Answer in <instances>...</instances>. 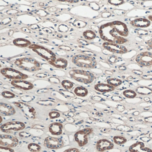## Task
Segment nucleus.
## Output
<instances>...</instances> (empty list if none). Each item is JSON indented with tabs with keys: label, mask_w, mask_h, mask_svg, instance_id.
Returning <instances> with one entry per match:
<instances>
[{
	"label": "nucleus",
	"mask_w": 152,
	"mask_h": 152,
	"mask_svg": "<svg viewBox=\"0 0 152 152\" xmlns=\"http://www.w3.org/2000/svg\"><path fill=\"white\" fill-rule=\"evenodd\" d=\"M99 34L101 39L104 41L123 44L128 42L126 38L129 35V31L126 24L115 21L101 26Z\"/></svg>",
	"instance_id": "obj_1"
},
{
	"label": "nucleus",
	"mask_w": 152,
	"mask_h": 152,
	"mask_svg": "<svg viewBox=\"0 0 152 152\" xmlns=\"http://www.w3.org/2000/svg\"><path fill=\"white\" fill-rule=\"evenodd\" d=\"M71 78L84 84H90L95 79L94 74L89 71L80 69H74L69 72Z\"/></svg>",
	"instance_id": "obj_2"
},
{
	"label": "nucleus",
	"mask_w": 152,
	"mask_h": 152,
	"mask_svg": "<svg viewBox=\"0 0 152 152\" xmlns=\"http://www.w3.org/2000/svg\"><path fill=\"white\" fill-rule=\"evenodd\" d=\"M17 66L20 69L29 72H34L41 69L39 63L31 58H23L15 62Z\"/></svg>",
	"instance_id": "obj_3"
},
{
	"label": "nucleus",
	"mask_w": 152,
	"mask_h": 152,
	"mask_svg": "<svg viewBox=\"0 0 152 152\" xmlns=\"http://www.w3.org/2000/svg\"><path fill=\"white\" fill-rule=\"evenodd\" d=\"M74 64L81 68L92 69L97 65L96 60L91 57L83 55H78L72 58Z\"/></svg>",
	"instance_id": "obj_4"
},
{
	"label": "nucleus",
	"mask_w": 152,
	"mask_h": 152,
	"mask_svg": "<svg viewBox=\"0 0 152 152\" xmlns=\"http://www.w3.org/2000/svg\"><path fill=\"white\" fill-rule=\"evenodd\" d=\"M29 48L32 49L40 56L48 61L49 63L53 62L56 59V57L55 53L45 47L34 44L31 45Z\"/></svg>",
	"instance_id": "obj_5"
},
{
	"label": "nucleus",
	"mask_w": 152,
	"mask_h": 152,
	"mask_svg": "<svg viewBox=\"0 0 152 152\" xmlns=\"http://www.w3.org/2000/svg\"><path fill=\"white\" fill-rule=\"evenodd\" d=\"M93 132V129L86 128L78 131L74 135V139L80 147L86 145L88 142V137Z\"/></svg>",
	"instance_id": "obj_6"
},
{
	"label": "nucleus",
	"mask_w": 152,
	"mask_h": 152,
	"mask_svg": "<svg viewBox=\"0 0 152 152\" xmlns=\"http://www.w3.org/2000/svg\"><path fill=\"white\" fill-rule=\"evenodd\" d=\"M1 73L6 78L13 80H26L28 78L27 75L23 73L20 71L12 68L6 67L1 69Z\"/></svg>",
	"instance_id": "obj_7"
},
{
	"label": "nucleus",
	"mask_w": 152,
	"mask_h": 152,
	"mask_svg": "<svg viewBox=\"0 0 152 152\" xmlns=\"http://www.w3.org/2000/svg\"><path fill=\"white\" fill-rule=\"evenodd\" d=\"M26 128V124L21 121L8 122L3 124L0 127V129L2 132L10 133L12 132H18L23 130Z\"/></svg>",
	"instance_id": "obj_8"
},
{
	"label": "nucleus",
	"mask_w": 152,
	"mask_h": 152,
	"mask_svg": "<svg viewBox=\"0 0 152 152\" xmlns=\"http://www.w3.org/2000/svg\"><path fill=\"white\" fill-rule=\"evenodd\" d=\"M19 144V140L16 137L9 134H1L0 145L7 147H16Z\"/></svg>",
	"instance_id": "obj_9"
},
{
	"label": "nucleus",
	"mask_w": 152,
	"mask_h": 152,
	"mask_svg": "<svg viewBox=\"0 0 152 152\" xmlns=\"http://www.w3.org/2000/svg\"><path fill=\"white\" fill-rule=\"evenodd\" d=\"M64 144L62 139L52 137H48L44 140V145L51 149H58L62 148Z\"/></svg>",
	"instance_id": "obj_10"
},
{
	"label": "nucleus",
	"mask_w": 152,
	"mask_h": 152,
	"mask_svg": "<svg viewBox=\"0 0 152 152\" xmlns=\"http://www.w3.org/2000/svg\"><path fill=\"white\" fill-rule=\"evenodd\" d=\"M14 104L20 109L26 117L31 119L36 118V111L32 107L23 102H15Z\"/></svg>",
	"instance_id": "obj_11"
},
{
	"label": "nucleus",
	"mask_w": 152,
	"mask_h": 152,
	"mask_svg": "<svg viewBox=\"0 0 152 152\" xmlns=\"http://www.w3.org/2000/svg\"><path fill=\"white\" fill-rule=\"evenodd\" d=\"M136 62L142 66L147 67L152 65V53L145 51L140 53L136 58Z\"/></svg>",
	"instance_id": "obj_12"
},
{
	"label": "nucleus",
	"mask_w": 152,
	"mask_h": 152,
	"mask_svg": "<svg viewBox=\"0 0 152 152\" xmlns=\"http://www.w3.org/2000/svg\"><path fill=\"white\" fill-rule=\"evenodd\" d=\"M103 47L108 51L115 54H123L128 51L126 47L122 44L105 42L103 44Z\"/></svg>",
	"instance_id": "obj_13"
},
{
	"label": "nucleus",
	"mask_w": 152,
	"mask_h": 152,
	"mask_svg": "<svg viewBox=\"0 0 152 152\" xmlns=\"http://www.w3.org/2000/svg\"><path fill=\"white\" fill-rule=\"evenodd\" d=\"M11 84L15 88L25 91L31 90L34 88L32 83L24 80H12Z\"/></svg>",
	"instance_id": "obj_14"
},
{
	"label": "nucleus",
	"mask_w": 152,
	"mask_h": 152,
	"mask_svg": "<svg viewBox=\"0 0 152 152\" xmlns=\"http://www.w3.org/2000/svg\"><path fill=\"white\" fill-rule=\"evenodd\" d=\"M114 146L113 143L110 140L105 139H102L97 142L96 148L98 152H103L113 149Z\"/></svg>",
	"instance_id": "obj_15"
},
{
	"label": "nucleus",
	"mask_w": 152,
	"mask_h": 152,
	"mask_svg": "<svg viewBox=\"0 0 152 152\" xmlns=\"http://www.w3.org/2000/svg\"><path fill=\"white\" fill-rule=\"evenodd\" d=\"M16 113V110L14 107L9 104L1 102L0 103V114L1 116H10Z\"/></svg>",
	"instance_id": "obj_16"
},
{
	"label": "nucleus",
	"mask_w": 152,
	"mask_h": 152,
	"mask_svg": "<svg viewBox=\"0 0 152 152\" xmlns=\"http://www.w3.org/2000/svg\"><path fill=\"white\" fill-rule=\"evenodd\" d=\"M129 150L130 152H152V149L146 147L144 143L140 141L130 146Z\"/></svg>",
	"instance_id": "obj_17"
},
{
	"label": "nucleus",
	"mask_w": 152,
	"mask_h": 152,
	"mask_svg": "<svg viewBox=\"0 0 152 152\" xmlns=\"http://www.w3.org/2000/svg\"><path fill=\"white\" fill-rule=\"evenodd\" d=\"M130 23L133 27L145 28L150 26L151 22L147 18H139L132 20L131 21Z\"/></svg>",
	"instance_id": "obj_18"
},
{
	"label": "nucleus",
	"mask_w": 152,
	"mask_h": 152,
	"mask_svg": "<svg viewBox=\"0 0 152 152\" xmlns=\"http://www.w3.org/2000/svg\"><path fill=\"white\" fill-rule=\"evenodd\" d=\"M63 124L59 122H54L50 124L49 131L52 135L58 136L63 133Z\"/></svg>",
	"instance_id": "obj_19"
},
{
	"label": "nucleus",
	"mask_w": 152,
	"mask_h": 152,
	"mask_svg": "<svg viewBox=\"0 0 152 152\" xmlns=\"http://www.w3.org/2000/svg\"><path fill=\"white\" fill-rule=\"evenodd\" d=\"M94 88L96 91L101 93H107L114 91L115 88L108 83H100L96 84Z\"/></svg>",
	"instance_id": "obj_20"
},
{
	"label": "nucleus",
	"mask_w": 152,
	"mask_h": 152,
	"mask_svg": "<svg viewBox=\"0 0 152 152\" xmlns=\"http://www.w3.org/2000/svg\"><path fill=\"white\" fill-rule=\"evenodd\" d=\"M49 64L56 68H59V69H65L67 67L68 62L65 58H60L56 59L53 62H50Z\"/></svg>",
	"instance_id": "obj_21"
},
{
	"label": "nucleus",
	"mask_w": 152,
	"mask_h": 152,
	"mask_svg": "<svg viewBox=\"0 0 152 152\" xmlns=\"http://www.w3.org/2000/svg\"><path fill=\"white\" fill-rule=\"evenodd\" d=\"M74 92L78 96L84 97L88 94V91L84 87H77L74 89Z\"/></svg>",
	"instance_id": "obj_22"
},
{
	"label": "nucleus",
	"mask_w": 152,
	"mask_h": 152,
	"mask_svg": "<svg viewBox=\"0 0 152 152\" xmlns=\"http://www.w3.org/2000/svg\"><path fill=\"white\" fill-rule=\"evenodd\" d=\"M13 42L16 46L22 48H26L28 46H31V44L30 41L23 39H16L14 40Z\"/></svg>",
	"instance_id": "obj_23"
},
{
	"label": "nucleus",
	"mask_w": 152,
	"mask_h": 152,
	"mask_svg": "<svg viewBox=\"0 0 152 152\" xmlns=\"http://www.w3.org/2000/svg\"><path fill=\"white\" fill-rule=\"evenodd\" d=\"M136 91L139 94L142 95H150L152 93V90L146 87H139L136 89Z\"/></svg>",
	"instance_id": "obj_24"
},
{
	"label": "nucleus",
	"mask_w": 152,
	"mask_h": 152,
	"mask_svg": "<svg viewBox=\"0 0 152 152\" xmlns=\"http://www.w3.org/2000/svg\"><path fill=\"white\" fill-rule=\"evenodd\" d=\"M107 82L108 84L115 88L120 86L122 83L121 80L115 78H109L107 80Z\"/></svg>",
	"instance_id": "obj_25"
},
{
	"label": "nucleus",
	"mask_w": 152,
	"mask_h": 152,
	"mask_svg": "<svg viewBox=\"0 0 152 152\" xmlns=\"http://www.w3.org/2000/svg\"><path fill=\"white\" fill-rule=\"evenodd\" d=\"M27 148L31 152H39L41 150L42 148L39 145L36 143H30L27 146Z\"/></svg>",
	"instance_id": "obj_26"
},
{
	"label": "nucleus",
	"mask_w": 152,
	"mask_h": 152,
	"mask_svg": "<svg viewBox=\"0 0 152 152\" xmlns=\"http://www.w3.org/2000/svg\"><path fill=\"white\" fill-rule=\"evenodd\" d=\"M83 36L85 39L88 40H91L96 37V34L93 31L88 30L83 33Z\"/></svg>",
	"instance_id": "obj_27"
},
{
	"label": "nucleus",
	"mask_w": 152,
	"mask_h": 152,
	"mask_svg": "<svg viewBox=\"0 0 152 152\" xmlns=\"http://www.w3.org/2000/svg\"><path fill=\"white\" fill-rule=\"evenodd\" d=\"M113 139L114 143L118 145H123V144H125L127 141L126 138L121 136H115Z\"/></svg>",
	"instance_id": "obj_28"
},
{
	"label": "nucleus",
	"mask_w": 152,
	"mask_h": 152,
	"mask_svg": "<svg viewBox=\"0 0 152 152\" xmlns=\"http://www.w3.org/2000/svg\"><path fill=\"white\" fill-rule=\"evenodd\" d=\"M124 96L127 98L133 99L137 96V92L132 90H126L123 92Z\"/></svg>",
	"instance_id": "obj_29"
},
{
	"label": "nucleus",
	"mask_w": 152,
	"mask_h": 152,
	"mask_svg": "<svg viewBox=\"0 0 152 152\" xmlns=\"http://www.w3.org/2000/svg\"><path fill=\"white\" fill-rule=\"evenodd\" d=\"M61 85L63 86V88H64L65 89L67 90L71 89L73 87L74 84L73 83L70 81L67 80H64L61 82Z\"/></svg>",
	"instance_id": "obj_30"
},
{
	"label": "nucleus",
	"mask_w": 152,
	"mask_h": 152,
	"mask_svg": "<svg viewBox=\"0 0 152 152\" xmlns=\"http://www.w3.org/2000/svg\"><path fill=\"white\" fill-rule=\"evenodd\" d=\"M2 96L5 98L11 99L13 98L15 96V95L13 92L10 91H4L1 93Z\"/></svg>",
	"instance_id": "obj_31"
},
{
	"label": "nucleus",
	"mask_w": 152,
	"mask_h": 152,
	"mask_svg": "<svg viewBox=\"0 0 152 152\" xmlns=\"http://www.w3.org/2000/svg\"><path fill=\"white\" fill-rule=\"evenodd\" d=\"M60 114L57 111H52L49 113V116L50 119H56L60 117Z\"/></svg>",
	"instance_id": "obj_32"
},
{
	"label": "nucleus",
	"mask_w": 152,
	"mask_h": 152,
	"mask_svg": "<svg viewBox=\"0 0 152 152\" xmlns=\"http://www.w3.org/2000/svg\"><path fill=\"white\" fill-rule=\"evenodd\" d=\"M108 2L111 5H113V6H117L119 5H121L124 3V1H119V0H111V1H108Z\"/></svg>",
	"instance_id": "obj_33"
},
{
	"label": "nucleus",
	"mask_w": 152,
	"mask_h": 152,
	"mask_svg": "<svg viewBox=\"0 0 152 152\" xmlns=\"http://www.w3.org/2000/svg\"><path fill=\"white\" fill-rule=\"evenodd\" d=\"M0 152H15V151L11 148L0 146Z\"/></svg>",
	"instance_id": "obj_34"
},
{
	"label": "nucleus",
	"mask_w": 152,
	"mask_h": 152,
	"mask_svg": "<svg viewBox=\"0 0 152 152\" xmlns=\"http://www.w3.org/2000/svg\"><path fill=\"white\" fill-rule=\"evenodd\" d=\"M63 152H80V151L78 148H72L66 149Z\"/></svg>",
	"instance_id": "obj_35"
},
{
	"label": "nucleus",
	"mask_w": 152,
	"mask_h": 152,
	"mask_svg": "<svg viewBox=\"0 0 152 152\" xmlns=\"http://www.w3.org/2000/svg\"><path fill=\"white\" fill-rule=\"evenodd\" d=\"M80 22H81V21H79V20H77V21H75V22H74V24H79V26H78V27H84V26H85V25H86V24H80L83 23H84V22H82V23H80Z\"/></svg>",
	"instance_id": "obj_36"
},
{
	"label": "nucleus",
	"mask_w": 152,
	"mask_h": 152,
	"mask_svg": "<svg viewBox=\"0 0 152 152\" xmlns=\"http://www.w3.org/2000/svg\"><path fill=\"white\" fill-rule=\"evenodd\" d=\"M145 121L147 122L152 123V117L151 116L145 118Z\"/></svg>",
	"instance_id": "obj_37"
},
{
	"label": "nucleus",
	"mask_w": 152,
	"mask_h": 152,
	"mask_svg": "<svg viewBox=\"0 0 152 152\" xmlns=\"http://www.w3.org/2000/svg\"><path fill=\"white\" fill-rule=\"evenodd\" d=\"M148 45L150 48H152V39L148 41Z\"/></svg>",
	"instance_id": "obj_38"
},
{
	"label": "nucleus",
	"mask_w": 152,
	"mask_h": 152,
	"mask_svg": "<svg viewBox=\"0 0 152 152\" xmlns=\"http://www.w3.org/2000/svg\"><path fill=\"white\" fill-rule=\"evenodd\" d=\"M133 73L135 74L136 75H140L142 74L139 73L138 72H140V71H136V70H134V71H132Z\"/></svg>",
	"instance_id": "obj_39"
},
{
	"label": "nucleus",
	"mask_w": 152,
	"mask_h": 152,
	"mask_svg": "<svg viewBox=\"0 0 152 152\" xmlns=\"http://www.w3.org/2000/svg\"><path fill=\"white\" fill-rule=\"evenodd\" d=\"M148 18L149 20H151V21H152V15L148 16Z\"/></svg>",
	"instance_id": "obj_40"
},
{
	"label": "nucleus",
	"mask_w": 152,
	"mask_h": 152,
	"mask_svg": "<svg viewBox=\"0 0 152 152\" xmlns=\"http://www.w3.org/2000/svg\"><path fill=\"white\" fill-rule=\"evenodd\" d=\"M134 115H139V113H138V112H135V113H134Z\"/></svg>",
	"instance_id": "obj_41"
},
{
	"label": "nucleus",
	"mask_w": 152,
	"mask_h": 152,
	"mask_svg": "<svg viewBox=\"0 0 152 152\" xmlns=\"http://www.w3.org/2000/svg\"><path fill=\"white\" fill-rule=\"evenodd\" d=\"M149 137H150L151 139H152V133H151V134L149 135Z\"/></svg>",
	"instance_id": "obj_42"
},
{
	"label": "nucleus",
	"mask_w": 152,
	"mask_h": 152,
	"mask_svg": "<svg viewBox=\"0 0 152 152\" xmlns=\"http://www.w3.org/2000/svg\"></svg>",
	"instance_id": "obj_43"
}]
</instances>
